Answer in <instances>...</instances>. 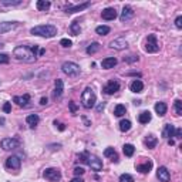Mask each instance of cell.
<instances>
[{
	"label": "cell",
	"instance_id": "1",
	"mask_svg": "<svg viewBox=\"0 0 182 182\" xmlns=\"http://www.w3.org/2000/svg\"><path fill=\"white\" fill-rule=\"evenodd\" d=\"M37 50H39V46H19L16 47L13 54L17 60H22V61H26V63H33L36 61V57H37Z\"/></svg>",
	"mask_w": 182,
	"mask_h": 182
},
{
	"label": "cell",
	"instance_id": "2",
	"mask_svg": "<svg viewBox=\"0 0 182 182\" xmlns=\"http://www.w3.org/2000/svg\"><path fill=\"white\" fill-rule=\"evenodd\" d=\"M31 34L34 36H40V37H46V39H50V37H54L57 34V27L53 24H41V26H36L30 30Z\"/></svg>",
	"mask_w": 182,
	"mask_h": 182
},
{
	"label": "cell",
	"instance_id": "3",
	"mask_svg": "<svg viewBox=\"0 0 182 182\" xmlns=\"http://www.w3.org/2000/svg\"><path fill=\"white\" fill-rule=\"evenodd\" d=\"M96 101H97L96 93L93 91V88L87 87L83 91V94H81V104H83V107L84 108H93L94 105H96Z\"/></svg>",
	"mask_w": 182,
	"mask_h": 182
},
{
	"label": "cell",
	"instance_id": "4",
	"mask_svg": "<svg viewBox=\"0 0 182 182\" xmlns=\"http://www.w3.org/2000/svg\"><path fill=\"white\" fill-rule=\"evenodd\" d=\"M61 70H63L64 74L68 75V77H77V75L80 74V65L75 64V63H73V61L63 63Z\"/></svg>",
	"mask_w": 182,
	"mask_h": 182
},
{
	"label": "cell",
	"instance_id": "5",
	"mask_svg": "<svg viewBox=\"0 0 182 182\" xmlns=\"http://www.w3.org/2000/svg\"><path fill=\"white\" fill-rule=\"evenodd\" d=\"M43 176L50 182H59L61 179V172L57 168H47L43 172Z\"/></svg>",
	"mask_w": 182,
	"mask_h": 182
},
{
	"label": "cell",
	"instance_id": "6",
	"mask_svg": "<svg viewBox=\"0 0 182 182\" xmlns=\"http://www.w3.org/2000/svg\"><path fill=\"white\" fill-rule=\"evenodd\" d=\"M145 50L148 53H157L159 50V44L157 41V36L155 34H149L147 37V44H145Z\"/></svg>",
	"mask_w": 182,
	"mask_h": 182
},
{
	"label": "cell",
	"instance_id": "7",
	"mask_svg": "<svg viewBox=\"0 0 182 182\" xmlns=\"http://www.w3.org/2000/svg\"><path fill=\"white\" fill-rule=\"evenodd\" d=\"M19 145H20V141L16 138H4L0 142V147H2L4 151H10V149L19 148Z\"/></svg>",
	"mask_w": 182,
	"mask_h": 182
},
{
	"label": "cell",
	"instance_id": "8",
	"mask_svg": "<svg viewBox=\"0 0 182 182\" xmlns=\"http://www.w3.org/2000/svg\"><path fill=\"white\" fill-rule=\"evenodd\" d=\"M120 90V83L115 80H110L107 84L104 86V88H102V91H104L107 96H111V94H115Z\"/></svg>",
	"mask_w": 182,
	"mask_h": 182
},
{
	"label": "cell",
	"instance_id": "9",
	"mask_svg": "<svg viewBox=\"0 0 182 182\" xmlns=\"http://www.w3.org/2000/svg\"><path fill=\"white\" fill-rule=\"evenodd\" d=\"M87 164L90 165V168L93 171H101L102 169V162L101 159H100L98 157H96V155H88V161H87Z\"/></svg>",
	"mask_w": 182,
	"mask_h": 182
},
{
	"label": "cell",
	"instance_id": "10",
	"mask_svg": "<svg viewBox=\"0 0 182 182\" xmlns=\"http://www.w3.org/2000/svg\"><path fill=\"white\" fill-rule=\"evenodd\" d=\"M20 165H22V161H20L19 157H16V155L9 157L6 161V167L10 168V169H19Z\"/></svg>",
	"mask_w": 182,
	"mask_h": 182
},
{
	"label": "cell",
	"instance_id": "11",
	"mask_svg": "<svg viewBox=\"0 0 182 182\" xmlns=\"http://www.w3.org/2000/svg\"><path fill=\"white\" fill-rule=\"evenodd\" d=\"M134 9L131 6H124V9H122V13H121V16H120V20L121 22H127V20H130V19H133L134 17Z\"/></svg>",
	"mask_w": 182,
	"mask_h": 182
},
{
	"label": "cell",
	"instance_id": "12",
	"mask_svg": "<svg viewBox=\"0 0 182 182\" xmlns=\"http://www.w3.org/2000/svg\"><path fill=\"white\" fill-rule=\"evenodd\" d=\"M110 47L111 49H115V50H124L128 47V43H127L125 39L120 37V39H115V40H112L111 43H110Z\"/></svg>",
	"mask_w": 182,
	"mask_h": 182
},
{
	"label": "cell",
	"instance_id": "13",
	"mask_svg": "<svg viewBox=\"0 0 182 182\" xmlns=\"http://www.w3.org/2000/svg\"><path fill=\"white\" fill-rule=\"evenodd\" d=\"M157 176L161 182H169L171 175H169V171L165 167H159L157 171Z\"/></svg>",
	"mask_w": 182,
	"mask_h": 182
},
{
	"label": "cell",
	"instance_id": "14",
	"mask_svg": "<svg viewBox=\"0 0 182 182\" xmlns=\"http://www.w3.org/2000/svg\"><path fill=\"white\" fill-rule=\"evenodd\" d=\"M54 84H56V88H54V93H53V98L57 100V98H60V97L63 96V88H64V83H63V80L57 78Z\"/></svg>",
	"mask_w": 182,
	"mask_h": 182
},
{
	"label": "cell",
	"instance_id": "15",
	"mask_svg": "<svg viewBox=\"0 0 182 182\" xmlns=\"http://www.w3.org/2000/svg\"><path fill=\"white\" fill-rule=\"evenodd\" d=\"M87 7H90V2H86V3H83V4H77V6H67V9H65V13H68V14H73V13L81 12V10L87 9Z\"/></svg>",
	"mask_w": 182,
	"mask_h": 182
},
{
	"label": "cell",
	"instance_id": "16",
	"mask_svg": "<svg viewBox=\"0 0 182 182\" xmlns=\"http://www.w3.org/2000/svg\"><path fill=\"white\" fill-rule=\"evenodd\" d=\"M13 101L19 105V107H26V105H29V102H30V96H29V94H24V96H16L14 98H13Z\"/></svg>",
	"mask_w": 182,
	"mask_h": 182
},
{
	"label": "cell",
	"instance_id": "17",
	"mask_svg": "<svg viewBox=\"0 0 182 182\" xmlns=\"http://www.w3.org/2000/svg\"><path fill=\"white\" fill-rule=\"evenodd\" d=\"M114 65H117V59L115 57H107L101 61V67L104 70H110V68H114Z\"/></svg>",
	"mask_w": 182,
	"mask_h": 182
},
{
	"label": "cell",
	"instance_id": "18",
	"mask_svg": "<svg viewBox=\"0 0 182 182\" xmlns=\"http://www.w3.org/2000/svg\"><path fill=\"white\" fill-rule=\"evenodd\" d=\"M101 16L104 20H114L115 17H117V12H115V9H112V7H108V9L102 10Z\"/></svg>",
	"mask_w": 182,
	"mask_h": 182
},
{
	"label": "cell",
	"instance_id": "19",
	"mask_svg": "<svg viewBox=\"0 0 182 182\" xmlns=\"http://www.w3.org/2000/svg\"><path fill=\"white\" fill-rule=\"evenodd\" d=\"M175 135V127L172 125V124H165V127H164V131H162V137L164 138H169Z\"/></svg>",
	"mask_w": 182,
	"mask_h": 182
},
{
	"label": "cell",
	"instance_id": "20",
	"mask_svg": "<svg viewBox=\"0 0 182 182\" xmlns=\"http://www.w3.org/2000/svg\"><path fill=\"white\" fill-rule=\"evenodd\" d=\"M16 26H17V23H16V22H3V23H0V34L7 33V31L13 30Z\"/></svg>",
	"mask_w": 182,
	"mask_h": 182
},
{
	"label": "cell",
	"instance_id": "21",
	"mask_svg": "<svg viewBox=\"0 0 182 182\" xmlns=\"http://www.w3.org/2000/svg\"><path fill=\"white\" fill-rule=\"evenodd\" d=\"M151 168H152V161H147V162H144V164L137 165V171L141 174H149Z\"/></svg>",
	"mask_w": 182,
	"mask_h": 182
},
{
	"label": "cell",
	"instance_id": "22",
	"mask_svg": "<svg viewBox=\"0 0 182 182\" xmlns=\"http://www.w3.org/2000/svg\"><path fill=\"white\" fill-rule=\"evenodd\" d=\"M131 91L133 93H142V90H144V84H142L141 80H134L130 86Z\"/></svg>",
	"mask_w": 182,
	"mask_h": 182
},
{
	"label": "cell",
	"instance_id": "23",
	"mask_svg": "<svg viewBox=\"0 0 182 182\" xmlns=\"http://www.w3.org/2000/svg\"><path fill=\"white\" fill-rule=\"evenodd\" d=\"M144 144H145V147H147V148L152 149V148H155V147H157L158 139H157V137H154V135H148L147 138H145Z\"/></svg>",
	"mask_w": 182,
	"mask_h": 182
},
{
	"label": "cell",
	"instance_id": "24",
	"mask_svg": "<svg viewBox=\"0 0 182 182\" xmlns=\"http://www.w3.org/2000/svg\"><path fill=\"white\" fill-rule=\"evenodd\" d=\"M155 112L159 117H164V115L167 114V104L165 102H157L155 104Z\"/></svg>",
	"mask_w": 182,
	"mask_h": 182
},
{
	"label": "cell",
	"instance_id": "25",
	"mask_svg": "<svg viewBox=\"0 0 182 182\" xmlns=\"http://www.w3.org/2000/svg\"><path fill=\"white\" fill-rule=\"evenodd\" d=\"M39 121H40V117H39L37 114H30V115H27V118H26V122H27L30 127H36L39 124Z\"/></svg>",
	"mask_w": 182,
	"mask_h": 182
},
{
	"label": "cell",
	"instance_id": "26",
	"mask_svg": "<svg viewBox=\"0 0 182 182\" xmlns=\"http://www.w3.org/2000/svg\"><path fill=\"white\" fill-rule=\"evenodd\" d=\"M138 121L141 124H148L151 121V112L149 111H142L141 114L138 115Z\"/></svg>",
	"mask_w": 182,
	"mask_h": 182
},
{
	"label": "cell",
	"instance_id": "27",
	"mask_svg": "<svg viewBox=\"0 0 182 182\" xmlns=\"http://www.w3.org/2000/svg\"><path fill=\"white\" fill-rule=\"evenodd\" d=\"M36 6H37V9L40 10V12H46V10L50 9L51 3H50V2H47V0H39L37 3H36Z\"/></svg>",
	"mask_w": 182,
	"mask_h": 182
},
{
	"label": "cell",
	"instance_id": "28",
	"mask_svg": "<svg viewBox=\"0 0 182 182\" xmlns=\"http://www.w3.org/2000/svg\"><path fill=\"white\" fill-rule=\"evenodd\" d=\"M104 157L111 158L114 162H117V161H118V155H117V152H115L114 148H107V149H105V151H104Z\"/></svg>",
	"mask_w": 182,
	"mask_h": 182
},
{
	"label": "cell",
	"instance_id": "29",
	"mask_svg": "<svg viewBox=\"0 0 182 182\" xmlns=\"http://www.w3.org/2000/svg\"><path fill=\"white\" fill-rule=\"evenodd\" d=\"M122 151H124V155H125V157H133L134 152H135V148H134L133 144H125L122 147Z\"/></svg>",
	"mask_w": 182,
	"mask_h": 182
},
{
	"label": "cell",
	"instance_id": "30",
	"mask_svg": "<svg viewBox=\"0 0 182 182\" xmlns=\"http://www.w3.org/2000/svg\"><path fill=\"white\" fill-rule=\"evenodd\" d=\"M125 111H127L125 105L118 104L117 107H115V110H114V115H115V117H122V115L125 114Z\"/></svg>",
	"mask_w": 182,
	"mask_h": 182
},
{
	"label": "cell",
	"instance_id": "31",
	"mask_svg": "<svg viewBox=\"0 0 182 182\" xmlns=\"http://www.w3.org/2000/svg\"><path fill=\"white\" fill-rule=\"evenodd\" d=\"M120 130L122 131V133H127V131L131 130V121L130 120H122L120 122Z\"/></svg>",
	"mask_w": 182,
	"mask_h": 182
},
{
	"label": "cell",
	"instance_id": "32",
	"mask_svg": "<svg viewBox=\"0 0 182 182\" xmlns=\"http://www.w3.org/2000/svg\"><path fill=\"white\" fill-rule=\"evenodd\" d=\"M70 30H71V34H73V36H78V34H80V31H81V27H80V24H78V22H73V23H71Z\"/></svg>",
	"mask_w": 182,
	"mask_h": 182
},
{
	"label": "cell",
	"instance_id": "33",
	"mask_svg": "<svg viewBox=\"0 0 182 182\" xmlns=\"http://www.w3.org/2000/svg\"><path fill=\"white\" fill-rule=\"evenodd\" d=\"M110 31H111V29L108 27V26H98V27L96 29V33L100 34V36H107Z\"/></svg>",
	"mask_w": 182,
	"mask_h": 182
},
{
	"label": "cell",
	"instance_id": "34",
	"mask_svg": "<svg viewBox=\"0 0 182 182\" xmlns=\"http://www.w3.org/2000/svg\"><path fill=\"white\" fill-rule=\"evenodd\" d=\"M100 47H101L100 43H91L88 47H87L86 51H87V54H94V53H97L100 50Z\"/></svg>",
	"mask_w": 182,
	"mask_h": 182
},
{
	"label": "cell",
	"instance_id": "35",
	"mask_svg": "<svg viewBox=\"0 0 182 182\" xmlns=\"http://www.w3.org/2000/svg\"><path fill=\"white\" fill-rule=\"evenodd\" d=\"M174 107H175L176 115H182V101H181V100H175V104H174Z\"/></svg>",
	"mask_w": 182,
	"mask_h": 182
},
{
	"label": "cell",
	"instance_id": "36",
	"mask_svg": "<svg viewBox=\"0 0 182 182\" xmlns=\"http://www.w3.org/2000/svg\"><path fill=\"white\" fill-rule=\"evenodd\" d=\"M120 182H135V181H134V178L130 174H122L120 176Z\"/></svg>",
	"mask_w": 182,
	"mask_h": 182
},
{
	"label": "cell",
	"instance_id": "37",
	"mask_svg": "<svg viewBox=\"0 0 182 182\" xmlns=\"http://www.w3.org/2000/svg\"><path fill=\"white\" fill-rule=\"evenodd\" d=\"M9 56H7V54H4V53H2V54H0V64H7V63H9Z\"/></svg>",
	"mask_w": 182,
	"mask_h": 182
},
{
	"label": "cell",
	"instance_id": "38",
	"mask_svg": "<svg viewBox=\"0 0 182 182\" xmlns=\"http://www.w3.org/2000/svg\"><path fill=\"white\" fill-rule=\"evenodd\" d=\"M22 3V0H14V2H2L3 6H17V4Z\"/></svg>",
	"mask_w": 182,
	"mask_h": 182
},
{
	"label": "cell",
	"instance_id": "39",
	"mask_svg": "<svg viewBox=\"0 0 182 182\" xmlns=\"http://www.w3.org/2000/svg\"><path fill=\"white\" fill-rule=\"evenodd\" d=\"M73 172H74L75 176H80V175H83V174L86 172V171H84V168H81V167H75Z\"/></svg>",
	"mask_w": 182,
	"mask_h": 182
},
{
	"label": "cell",
	"instance_id": "40",
	"mask_svg": "<svg viewBox=\"0 0 182 182\" xmlns=\"http://www.w3.org/2000/svg\"><path fill=\"white\" fill-rule=\"evenodd\" d=\"M68 107H70V111L73 112V114H75V112H77V104H75L74 101H70V102H68Z\"/></svg>",
	"mask_w": 182,
	"mask_h": 182
},
{
	"label": "cell",
	"instance_id": "41",
	"mask_svg": "<svg viewBox=\"0 0 182 182\" xmlns=\"http://www.w3.org/2000/svg\"><path fill=\"white\" fill-rule=\"evenodd\" d=\"M60 44H61L63 47H71V40H68V39H61V40H60Z\"/></svg>",
	"mask_w": 182,
	"mask_h": 182
},
{
	"label": "cell",
	"instance_id": "42",
	"mask_svg": "<svg viewBox=\"0 0 182 182\" xmlns=\"http://www.w3.org/2000/svg\"><path fill=\"white\" fill-rule=\"evenodd\" d=\"M88 152H83V154H80V155H78V158H80V159H81V162H87V161H88Z\"/></svg>",
	"mask_w": 182,
	"mask_h": 182
},
{
	"label": "cell",
	"instance_id": "43",
	"mask_svg": "<svg viewBox=\"0 0 182 182\" xmlns=\"http://www.w3.org/2000/svg\"><path fill=\"white\" fill-rule=\"evenodd\" d=\"M3 111L6 112V114H9V112L12 111V104H10V102H4L3 104Z\"/></svg>",
	"mask_w": 182,
	"mask_h": 182
},
{
	"label": "cell",
	"instance_id": "44",
	"mask_svg": "<svg viewBox=\"0 0 182 182\" xmlns=\"http://www.w3.org/2000/svg\"><path fill=\"white\" fill-rule=\"evenodd\" d=\"M175 26L176 29H182V16H178L175 19Z\"/></svg>",
	"mask_w": 182,
	"mask_h": 182
},
{
	"label": "cell",
	"instance_id": "45",
	"mask_svg": "<svg viewBox=\"0 0 182 182\" xmlns=\"http://www.w3.org/2000/svg\"><path fill=\"white\" fill-rule=\"evenodd\" d=\"M124 61H128V63L138 61V57H135V56H130V59H124Z\"/></svg>",
	"mask_w": 182,
	"mask_h": 182
},
{
	"label": "cell",
	"instance_id": "46",
	"mask_svg": "<svg viewBox=\"0 0 182 182\" xmlns=\"http://www.w3.org/2000/svg\"><path fill=\"white\" fill-rule=\"evenodd\" d=\"M174 137H176V138H182V130H181V128H176L175 135H174Z\"/></svg>",
	"mask_w": 182,
	"mask_h": 182
},
{
	"label": "cell",
	"instance_id": "47",
	"mask_svg": "<svg viewBox=\"0 0 182 182\" xmlns=\"http://www.w3.org/2000/svg\"><path fill=\"white\" fill-rule=\"evenodd\" d=\"M104 108H105V104H104V102L98 104V105H97V112H101L102 110H104Z\"/></svg>",
	"mask_w": 182,
	"mask_h": 182
},
{
	"label": "cell",
	"instance_id": "48",
	"mask_svg": "<svg viewBox=\"0 0 182 182\" xmlns=\"http://www.w3.org/2000/svg\"><path fill=\"white\" fill-rule=\"evenodd\" d=\"M54 124H56V125H59V130L60 131H64L65 130V125H64V124H57V122H54Z\"/></svg>",
	"mask_w": 182,
	"mask_h": 182
},
{
	"label": "cell",
	"instance_id": "49",
	"mask_svg": "<svg viewBox=\"0 0 182 182\" xmlns=\"http://www.w3.org/2000/svg\"><path fill=\"white\" fill-rule=\"evenodd\" d=\"M47 102H49V100H47V98H46V97H43V98H41V100H40V104H41V105H46V104H47Z\"/></svg>",
	"mask_w": 182,
	"mask_h": 182
},
{
	"label": "cell",
	"instance_id": "50",
	"mask_svg": "<svg viewBox=\"0 0 182 182\" xmlns=\"http://www.w3.org/2000/svg\"><path fill=\"white\" fill-rule=\"evenodd\" d=\"M70 182H84V181L80 178V176H75V178H74V179H71Z\"/></svg>",
	"mask_w": 182,
	"mask_h": 182
},
{
	"label": "cell",
	"instance_id": "51",
	"mask_svg": "<svg viewBox=\"0 0 182 182\" xmlns=\"http://www.w3.org/2000/svg\"><path fill=\"white\" fill-rule=\"evenodd\" d=\"M44 53H46V50H44V49H40V50H39V54H40V56H43Z\"/></svg>",
	"mask_w": 182,
	"mask_h": 182
},
{
	"label": "cell",
	"instance_id": "52",
	"mask_svg": "<svg viewBox=\"0 0 182 182\" xmlns=\"http://www.w3.org/2000/svg\"><path fill=\"white\" fill-rule=\"evenodd\" d=\"M83 120H84V122H86V125H91V124H90V121H88V120H87V118H86V117H83Z\"/></svg>",
	"mask_w": 182,
	"mask_h": 182
},
{
	"label": "cell",
	"instance_id": "53",
	"mask_svg": "<svg viewBox=\"0 0 182 182\" xmlns=\"http://www.w3.org/2000/svg\"><path fill=\"white\" fill-rule=\"evenodd\" d=\"M175 142H174V139H168V145H174Z\"/></svg>",
	"mask_w": 182,
	"mask_h": 182
}]
</instances>
